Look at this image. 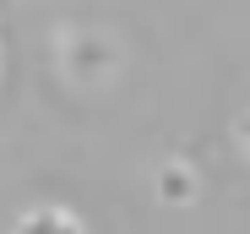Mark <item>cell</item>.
<instances>
[{
    "label": "cell",
    "instance_id": "cell-1",
    "mask_svg": "<svg viewBox=\"0 0 250 234\" xmlns=\"http://www.w3.org/2000/svg\"><path fill=\"white\" fill-rule=\"evenodd\" d=\"M17 234H82V223L71 213H60V207H38V213H27L17 223Z\"/></svg>",
    "mask_w": 250,
    "mask_h": 234
},
{
    "label": "cell",
    "instance_id": "cell-2",
    "mask_svg": "<svg viewBox=\"0 0 250 234\" xmlns=\"http://www.w3.org/2000/svg\"><path fill=\"white\" fill-rule=\"evenodd\" d=\"M158 191H163V202H190L196 196V180H190V169H163Z\"/></svg>",
    "mask_w": 250,
    "mask_h": 234
},
{
    "label": "cell",
    "instance_id": "cell-3",
    "mask_svg": "<svg viewBox=\"0 0 250 234\" xmlns=\"http://www.w3.org/2000/svg\"><path fill=\"white\" fill-rule=\"evenodd\" d=\"M239 142L250 147V114H245V120H239Z\"/></svg>",
    "mask_w": 250,
    "mask_h": 234
}]
</instances>
